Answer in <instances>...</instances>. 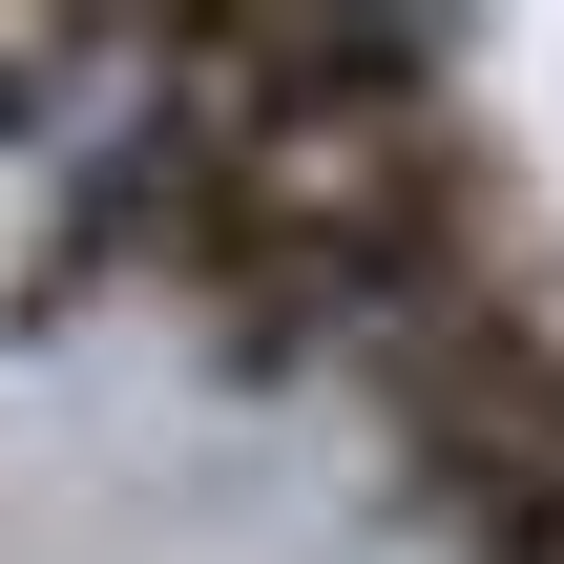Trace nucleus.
Returning a JSON list of instances; mask_svg holds the SVG:
<instances>
[{
    "instance_id": "obj_1",
    "label": "nucleus",
    "mask_w": 564,
    "mask_h": 564,
    "mask_svg": "<svg viewBox=\"0 0 564 564\" xmlns=\"http://www.w3.org/2000/svg\"><path fill=\"white\" fill-rule=\"evenodd\" d=\"M377 419H398V481H419V523H460V502H523L564 481V293H481V314H440L398 377H377Z\"/></svg>"
},
{
    "instance_id": "obj_2",
    "label": "nucleus",
    "mask_w": 564,
    "mask_h": 564,
    "mask_svg": "<svg viewBox=\"0 0 564 564\" xmlns=\"http://www.w3.org/2000/svg\"><path fill=\"white\" fill-rule=\"evenodd\" d=\"M440 544H460V564H564V481H523V502H460Z\"/></svg>"
}]
</instances>
